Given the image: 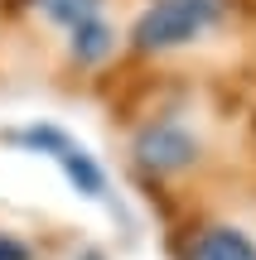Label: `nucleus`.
<instances>
[{
    "label": "nucleus",
    "instance_id": "7ed1b4c3",
    "mask_svg": "<svg viewBox=\"0 0 256 260\" xmlns=\"http://www.w3.org/2000/svg\"><path fill=\"white\" fill-rule=\"evenodd\" d=\"M10 140H15V145H24V149H44V154H53L58 164H63V174L73 178L77 193H87V198H102V193H106L102 169H97L92 159H87L82 149L63 135V130H53V125H29V130H19V135H10Z\"/></svg>",
    "mask_w": 256,
    "mask_h": 260
},
{
    "label": "nucleus",
    "instance_id": "f257e3e1",
    "mask_svg": "<svg viewBox=\"0 0 256 260\" xmlns=\"http://www.w3.org/2000/svg\"><path fill=\"white\" fill-rule=\"evenodd\" d=\"M232 0H155L131 29V44L140 53H174V48L203 39L222 24Z\"/></svg>",
    "mask_w": 256,
    "mask_h": 260
},
{
    "label": "nucleus",
    "instance_id": "20e7f679",
    "mask_svg": "<svg viewBox=\"0 0 256 260\" xmlns=\"http://www.w3.org/2000/svg\"><path fill=\"white\" fill-rule=\"evenodd\" d=\"M184 260H256V246L237 232V226H203V232L189 241Z\"/></svg>",
    "mask_w": 256,
    "mask_h": 260
},
{
    "label": "nucleus",
    "instance_id": "39448f33",
    "mask_svg": "<svg viewBox=\"0 0 256 260\" xmlns=\"http://www.w3.org/2000/svg\"><path fill=\"white\" fill-rule=\"evenodd\" d=\"M34 10H39L53 29H63L68 39L106 19V0H34Z\"/></svg>",
    "mask_w": 256,
    "mask_h": 260
},
{
    "label": "nucleus",
    "instance_id": "423d86ee",
    "mask_svg": "<svg viewBox=\"0 0 256 260\" xmlns=\"http://www.w3.org/2000/svg\"><path fill=\"white\" fill-rule=\"evenodd\" d=\"M0 260H34V255H29V246L19 236H0Z\"/></svg>",
    "mask_w": 256,
    "mask_h": 260
},
{
    "label": "nucleus",
    "instance_id": "f03ea898",
    "mask_svg": "<svg viewBox=\"0 0 256 260\" xmlns=\"http://www.w3.org/2000/svg\"><path fill=\"white\" fill-rule=\"evenodd\" d=\"M131 154L145 174H179V169H189L198 159V135L179 121H155L135 135Z\"/></svg>",
    "mask_w": 256,
    "mask_h": 260
}]
</instances>
